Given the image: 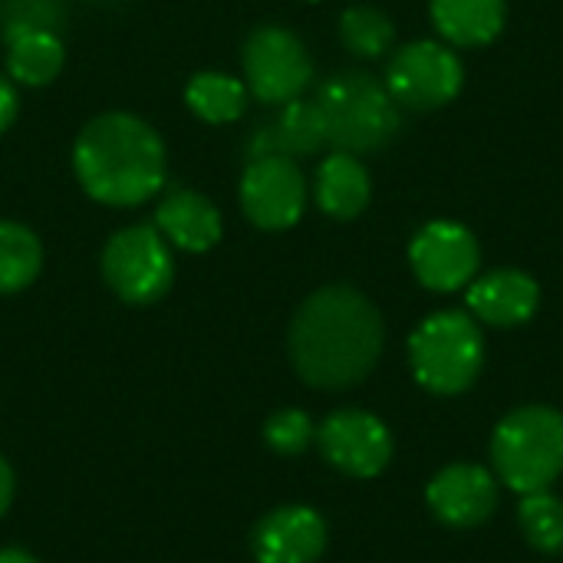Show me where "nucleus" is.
Instances as JSON below:
<instances>
[{"label":"nucleus","instance_id":"0eeeda50","mask_svg":"<svg viewBox=\"0 0 563 563\" xmlns=\"http://www.w3.org/2000/svg\"><path fill=\"white\" fill-rule=\"evenodd\" d=\"M386 89L409 112H435L452 106L465 89V63L442 40H412L396 46L383 73Z\"/></svg>","mask_w":563,"mask_h":563},{"label":"nucleus","instance_id":"7ed1b4c3","mask_svg":"<svg viewBox=\"0 0 563 563\" xmlns=\"http://www.w3.org/2000/svg\"><path fill=\"white\" fill-rule=\"evenodd\" d=\"M327 142L336 152L373 155L383 152L402 129V109L386 89V82L366 69H340L320 82L313 96Z\"/></svg>","mask_w":563,"mask_h":563},{"label":"nucleus","instance_id":"ddd939ff","mask_svg":"<svg viewBox=\"0 0 563 563\" xmlns=\"http://www.w3.org/2000/svg\"><path fill=\"white\" fill-rule=\"evenodd\" d=\"M327 544L330 528L310 505H280L251 531V554L257 563H317Z\"/></svg>","mask_w":563,"mask_h":563},{"label":"nucleus","instance_id":"1a4fd4ad","mask_svg":"<svg viewBox=\"0 0 563 563\" xmlns=\"http://www.w3.org/2000/svg\"><path fill=\"white\" fill-rule=\"evenodd\" d=\"M238 201L257 231H290L307 211L310 181L297 158H251L238 181Z\"/></svg>","mask_w":563,"mask_h":563},{"label":"nucleus","instance_id":"9d476101","mask_svg":"<svg viewBox=\"0 0 563 563\" xmlns=\"http://www.w3.org/2000/svg\"><path fill=\"white\" fill-rule=\"evenodd\" d=\"M409 267L432 294H459L482 274V244L462 221H429L409 241Z\"/></svg>","mask_w":563,"mask_h":563},{"label":"nucleus","instance_id":"aec40b11","mask_svg":"<svg viewBox=\"0 0 563 563\" xmlns=\"http://www.w3.org/2000/svg\"><path fill=\"white\" fill-rule=\"evenodd\" d=\"M7 46V76L16 86L26 89H43L49 86L63 66H66V46L59 33L49 30H36V33H23L3 43Z\"/></svg>","mask_w":563,"mask_h":563},{"label":"nucleus","instance_id":"bb28decb","mask_svg":"<svg viewBox=\"0 0 563 563\" xmlns=\"http://www.w3.org/2000/svg\"><path fill=\"white\" fill-rule=\"evenodd\" d=\"M13 498H16V475H13V465L0 455V518L10 511Z\"/></svg>","mask_w":563,"mask_h":563},{"label":"nucleus","instance_id":"5701e85b","mask_svg":"<svg viewBox=\"0 0 563 563\" xmlns=\"http://www.w3.org/2000/svg\"><path fill=\"white\" fill-rule=\"evenodd\" d=\"M518 525L525 541L541 554H563V498L548 492L521 495Z\"/></svg>","mask_w":563,"mask_h":563},{"label":"nucleus","instance_id":"412c9836","mask_svg":"<svg viewBox=\"0 0 563 563\" xmlns=\"http://www.w3.org/2000/svg\"><path fill=\"white\" fill-rule=\"evenodd\" d=\"M340 43L356 59H383L396 49V23L386 10L373 3H353L340 13L336 23Z\"/></svg>","mask_w":563,"mask_h":563},{"label":"nucleus","instance_id":"cd10ccee","mask_svg":"<svg viewBox=\"0 0 563 563\" xmlns=\"http://www.w3.org/2000/svg\"><path fill=\"white\" fill-rule=\"evenodd\" d=\"M0 563H40L23 548H0Z\"/></svg>","mask_w":563,"mask_h":563},{"label":"nucleus","instance_id":"dca6fc26","mask_svg":"<svg viewBox=\"0 0 563 563\" xmlns=\"http://www.w3.org/2000/svg\"><path fill=\"white\" fill-rule=\"evenodd\" d=\"M158 234L185 254H205L224 238V218L211 198L195 188H168L152 214Z\"/></svg>","mask_w":563,"mask_h":563},{"label":"nucleus","instance_id":"2eb2a0df","mask_svg":"<svg viewBox=\"0 0 563 563\" xmlns=\"http://www.w3.org/2000/svg\"><path fill=\"white\" fill-rule=\"evenodd\" d=\"M327 125L313 99H290L284 106H274V115H267L244 142V155L267 158V155H287V158H310L327 148Z\"/></svg>","mask_w":563,"mask_h":563},{"label":"nucleus","instance_id":"423d86ee","mask_svg":"<svg viewBox=\"0 0 563 563\" xmlns=\"http://www.w3.org/2000/svg\"><path fill=\"white\" fill-rule=\"evenodd\" d=\"M99 271L106 287L122 303L148 307L158 303L175 284V254L155 224H129L106 241Z\"/></svg>","mask_w":563,"mask_h":563},{"label":"nucleus","instance_id":"4be33fe9","mask_svg":"<svg viewBox=\"0 0 563 563\" xmlns=\"http://www.w3.org/2000/svg\"><path fill=\"white\" fill-rule=\"evenodd\" d=\"M43 271V244L20 221H0V297L26 290Z\"/></svg>","mask_w":563,"mask_h":563},{"label":"nucleus","instance_id":"f257e3e1","mask_svg":"<svg viewBox=\"0 0 563 563\" xmlns=\"http://www.w3.org/2000/svg\"><path fill=\"white\" fill-rule=\"evenodd\" d=\"M383 346V313L353 284H327L313 290L297 307L287 330L294 373L320 393L360 386L376 369Z\"/></svg>","mask_w":563,"mask_h":563},{"label":"nucleus","instance_id":"4468645a","mask_svg":"<svg viewBox=\"0 0 563 563\" xmlns=\"http://www.w3.org/2000/svg\"><path fill=\"white\" fill-rule=\"evenodd\" d=\"M465 307L482 327H525L541 307V284L521 267H492L465 287Z\"/></svg>","mask_w":563,"mask_h":563},{"label":"nucleus","instance_id":"f3484780","mask_svg":"<svg viewBox=\"0 0 563 563\" xmlns=\"http://www.w3.org/2000/svg\"><path fill=\"white\" fill-rule=\"evenodd\" d=\"M310 195L317 201V208L333 218V221H356L369 201H373V178L369 168L363 165L360 155L350 152H330L320 158L317 172H313V185Z\"/></svg>","mask_w":563,"mask_h":563},{"label":"nucleus","instance_id":"6ab92c4d","mask_svg":"<svg viewBox=\"0 0 563 563\" xmlns=\"http://www.w3.org/2000/svg\"><path fill=\"white\" fill-rule=\"evenodd\" d=\"M251 92L244 79L221 69H201L185 86V106L208 125H231L247 112Z\"/></svg>","mask_w":563,"mask_h":563},{"label":"nucleus","instance_id":"a211bd4d","mask_svg":"<svg viewBox=\"0 0 563 563\" xmlns=\"http://www.w3.org/2000/svg\"><path fill=\"white\" fill-rule=\"evenodd\" d=\"M429 20L452 49H482L508 23V0H429Z\"/></svg>","mask_w":563,"mask_h":563},{"label":"nucleus","instance_id":"f8f14e48","mask_svg":"<svg viewBox=\"0 0 563 563\" xmlns=\"http://www.w3.org/2000/svg\"><path fill=\"white\" fill-rule=\"evenodd\" d=\"M501 501V482L492 468L475 462H452L445 465L426 488V505L435 521L449 528H478L492 521Z\"/></svg>","mask_w":563,"mask_h":563},{"label":"nucleus","instance_id":"a878e982","mask_svg":"<svg viewBox=\"0 0 563 563\" xmlns=\"http://www.w3.org/2000/svg\"><path fill=\"white\" fill-rule=\"evenodd\" d=\"M16 115H20V86L7 73H0V135L16 122Z\"/></svg>","mask_w":563,"mask_h":563},{"label":"nucleus","instance_id":"c756f323","mask_svg":"<svg viewBox=\"0 0 563 563\" xmlns=\"http://www.w3.org/2000/svg\"><path fill=\"white\" fill-rule=\"evenodd\" d=\"M307 3H323V0H307Z\"/></svg>","mask_w":563,"mask_h":563},{"label":"nucleus","instance_id":"6e6552de","mask_svg":"<svg viewBox=\"0 0 563 563\" xmlns=\"http://www.w3.org/2000/svg\"><path fill=\"white\" fill-rule=\"evenodd\" d=\"M241 79L251 99L264 106H284L310 89L313 56L290 26L264 23L254 26L241 46Z\"/></svg>","mask_w":563,"mask_h":563},{"label":"nucleus","instance_id":"393cba45","mask_svg":"<svg viewBox=\"0 0 563 563\" xmlns=\"http://www.w3.org/2000/svg\"><path fill=\"white\" fill-rule=\"evenodd\" d=\"M264 442L271 452H277L284 459H297L310 445H317V422L303 409H294V406L277 409L264 422Z\"/></svg>","mask_w":563,"mask_h":563},{"label":"nucleus","instance_id":"b1692460","mask_svg":"<svg viewBox=\"0 0 563 563\" xmlns=\"http://www.w3.org/2000/svg\"><path fill=\"white\" fill-rule=\"evenodd\" d=\"M66 16V0H0V40L7 43L36 30L59 33Z\"/></svg>","mask_w":563,"mask_h":563},{"label":"nucleus","instance_id":"39448f33","mask_svg":"<svg viewBox=\"0 0 563 563\" xmlns=\"http://www.w3.org/2000/svg\"><path fill=\"white\" fill-rule=\"evenodd\" d=\"M409 369L435 396L468 393L485 369V333L468 310L429 313L409 336Z\"/></svg>","mask_w":563,"mask_h":563},{"label":"nucleus","instance_id":"9b49d317","mask_svg":"<svg viewBox=\"0 0 563 563\" xmlns=\"http://www.w3.org/2000/svg\"><path fill=\"white\" fill-rule=\"evenodd\" d=\"M317 449L330 468L350 478H376L393 462V432L379 416L346 406L317 426Z\"/></svg>","mask_w":563,"mask_h":563},{"label":"nucleus","instance_id":"f03ea898","mask_svg":"<svg viewBox=\"0 0 563 563\" xmlns=\"http://www.w3.org/2000/svg\"><path fill=\"white\" fill-rule=\"evenodd\" d=\"M73 175L96 205H148L158 198L168 178L165 142L145 119L132 112H99L73 142Z\"/></svg>","mask_w":563,"mask_h":563},{"label":"nucleus","instance_id":"20e7f679","mask_svg":"<svg viewBox=\"0 0 563 563\" xmlns=\"http://www.w3.org/2000/svg\"><path fill=\"white\" fill-rule=\"evenodd\" d=\"M492 472L515 495L548 492L563 475V412L554 406H521L492 435Z\"/></svg>","mask_w":563,"mask_h":563},{"label":"nucleus","instance_id":"c85d7f7f","mask_svg":"<svg viewBox=\"0 0 563 563\" xmlns=\"http://www.w3.org/2000/svg\"><path fill=\"white\" fill-rule=\"evenodd\" d=\"M96 3H115V0H96Z\"/></svg>","mask_w":563,"mask_h":563}]
</instances>
